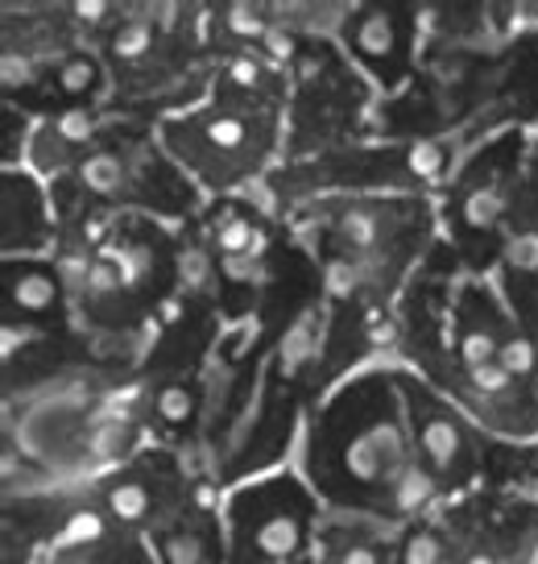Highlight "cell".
<instances>
[{
    "label": "cell",
    "mask_w": 538,
    "mask_h": 564,
    "mask_svg": "<svg viewBox=\"0 0 538 564\" xmlns=\"http://www.w3.org/2000/svg\"><path fill=\"white\" fill-rule=\"evenodd\" d=\"M220 25H224V34H232L237 42H261V37L270 34V21L261 18V9H253V4H228Z\"/></svg>",
    "instance_id": "obj_25"
},
{
    "label": "cell",
    "mask_w": 538,
    "mask_h": 564,
    "mask_svg": "<svg viewBox=\"0 0 538 564\" xmlns=\"http://www.w3.org/2000/svg\"><path fill=\"white\" fill-rule=\"evenodd\" d=\"M518 494H521V502H526V507L538 514V460L518 477Z\"/></svg>",
    "instance_id": "obj_27"
},
{
    "label": "cell",
    "mask_w": 538,
    "mask_h": 564,
    "mask_svg": "<svg viewBox=\"0 0 538 564\" xmlns=\"http://www.w3.org/2000/svg\"><path fill=\"white\" fill-rule=\"evenodd\" d=\"M315 490L336 507L389 523V502L418 469L398 378H361L315 415L307 441Z\"/></svg>",
    "instance_id": "obj_1"
},
{
    "label": "cell",
    "mask_w": 538,
    "mask_h": 564,
    "mask_svg": "<svg viewBox=\"0 0 538 564\" xmlns=\"http://www.w3.org/2000/svg\"><path fill=\"white\" fill-rule=\"evenodd\" d=\"M497 366H502L514 382L538 390V340L526 333V328H514V324H509V333H505V340H502V352H497Z\"/></svg>",
    "instance_id": "obj_18"
},
{
    "label": "cell",
    "mask_w": 538,
    "mask_h": 564,
    "mask_svg": "<svg viewBox=\"0 0 538 564\" xmlns=\"http://www.w3.org/2000/svg\"><path fill=\"white\" fill-rule=\"evenodd\" d=\"M0 212H4V249H37L51 232L46 220V199L30 175H4L0 192Z\"/></svg>",
    "instance_id": "obj_10"
},
{
    "label": "cell",
    "mask_w": 538,
    "mask_h": 564,
    "mask_svg": "<svg viewBox=\"0 0 538 564\" xmlns=\"http://www.w3.org/2000/svg\"><path fill=\"white\" fill-rule=\"evenodd\" d=\"M398 390L402 403H406L410 436H415L418 465L435 477L439 494L464 490L481 469V444H476V432L464 420V411L448 399H439L418 378H398Z\"/></svg>",
    "instance_id": "obj_3"
},
{
    "label": "cell",
    "mask_w": 538,
    "mask_h": 564,
    "mask_svg": "<svg viewBox=\"0 0 538 564\" xmlns=\"http://www.w3.org/2000/svg\"><path fill=\"white\" fill-rule=\"evenodd\" d=\"M460 564H505V556H502V552H497V547L476 544V547H469V552L460 556Z\"/></svg>",
    "instance_id": "obj_28"
},
{
    "label": "cell",
    "mask_w": 538,
    "mask_h": 564,
    "mask_svg": "<svg viewBox=\"0 0 538 564\" xmlns=\"http://www.w3.org/2000/svg\"><path fill=\"white\" fill-rule=\"evenodd\" d=\"M34 63L25 58L21 51H4L0 58V79H4V91H18V88H30L34 84Z\"/></svg>",
    "instance_id": "obj_26"
},
{
    "label": "cell",
    "mask_w": 538,
    "mask_h": 564,
    "mask_svg": "<svg viewBox=\"0 0 538 564\" xmlns=\"http://www.w3.org/2000/svg\"><path fill=\"white\" fill-rule=\"evenodd\" d=\"M4 303L25 319L58 316V307H63L58 270L42 262H9L4 265Z\"/></svg>",
    "instance_id": "obj_11"
},
{
    "label": "cell",
    "mask_w": 538,
    "mask_h": 564,
    "mask_svg": "<svg viewBox=\"0 0 538 564\" xmlns=\"http://www.w3.org/2000/svg\"><path fill=\"white\" fill-rule=\"evenodd\" d=\"M178 274H183V286H187V291L204 295V291H211V282H216V262L208 258V249L183 246L178 249Z\"/></svg>",
    "instance_id": "obj_23"
},
{
    "label": "cell",
    "mask_w": 538,
    "mask_h": 564,
    "mask_svg": "<svg viewBox=\"0 0 538 564\" xmlns=\"http://www.w3.org/2000/svg\"><path fill=\"white\" fill-rule=\"evenodd\" d=\"M96 138V117L87 112H67V117H54L34 133V166L37 171H63V166H79L84 150Z\"/></svg>",
    "instance_id": "obj_12"
},
{
    "label": "cell",
    "mask_w": 538,
    "mask_h": 564,
    "mask_svg": "<svg viewBox=\"0 0 538 564\" xmlns=\"http://www.w3.org/2000/svg\"><path fill=\"white\" fill-rule=\"evenodd\" d=\"M394 564H460V556H455L448 531L418 519V523L402 528L398 544H394Z\"/></svg>",
    "instance_id": "obj_15"
},
{
    "label": "cell",
    "mask_w": 538,
    "mask_h": 564,
    "mask_svg": "<svg viewBox=\"0 0 538 564\" xmlns=\"http://www.w3.org/2000/svg\"><path fill=\"white\" fill-rule=\"evenodd\" d=\"M509 333L502 307L485 286H464V295L455 303V361L460 370H476L497 361L502 340Z\"/></svg>",
    "instance_id": "obj_8"
},
{
    "label": "cell",
    "mask_w": 538,
    "mask_h": 564,
    "mask_svg": "<svg viewBox=\"0 0 538 564\" xmlns=\"http://www.w3.org/2000/svg\"><path fill=\"white\" fill-rule=\"evenodd\" d=\"M58 564H105V561H100V547H96V552H63Z\"/></svg>",
    "instance_id": "obj_30"
},
{
    "label": "cell",
    "mask_w": 538,
    "mask_h": 564,
    "mask_svg": "<svg viewBox=\"0 0 538 564\" xmlns=\"http://www.w3.org/2000/svg\"><path fill=\"white\" fill-rule=\"evenodd\" d=\"M452 141H415L406 150V171H410V178H443L452 171Z\"/></svg>",
    "instance_id": "obj_22"
},
{
    "label": "cell",
    "mask_w": 538,
    "mask_h": 564,
    "mask_svg": "<svg viewBox=\"0 0 538 564\" xmlns=\"http://www.w3.org/2000/svg\"><path fill=\"white\" fill-rule=\"evenodd\" d=\"M75 13H79V21H87V25H100L105 13H112V9H108V4H75Z\"/></svg>",
    "instance_id": "obj_29"
},
{
    "label": "cell",
    "mask_w": 538,
    "mask_h": 564,
    "mask_svg": "<svg viewBox=\"0 0 538 564\" xmlns=\"http://www.w3.org/2000/svg\"><path fill=\"white\" fill-rule=\"evenodd\" d=\"M154 415L166 427H191L199 415V390L191 382H166L154 394Z\"/></svg>",
    "instance_id": "obj_20"
},
{
    "label": "cell",
    "mask_w": 538,
    "mask_h": 564,
    "mask_svg": "<svg viewBox=\"0 0 538 564\" xmlns=\"http://www.w3.org/2000/svg\"><path fill=\"white\" fill-rule=\"evenodd\" d=\"M174 154L187 159L195 171H204L216 183H232L237 175L253 171L270 150V117L253 108H208L195 112L183 124L166 129Z\"/></svg>",
    "instance_id": "obj_4"
},
{
    "label": "cell",
    "mask_w": 538,
    "mask_h": 564,
    "mask_svg": "<svg viewBox=\"0 0 538 564\" xmlns=\"http://www.w3.org/2000/svg\"><path fill=\"white\" fill-rule=\"evenodd\" d=\"M166 477H157L154 469H121L100 481V507L117 523V531H141L157 528V519H166Z\"/></svg>",
    "instance_id": "obj_7"
},
{
    "label": "cell",
    "mask_w": 538,
    "mask_h": 564,
    "mask_svg": "<svg viewBox=\"0 0 538 564\" xmlns=\"http://www.w3.org/2000/svg\"><path fill=\"white\" fill-rule=\"evenodd\" d=\"M162 564H211V531L199 519H174L154 535Z\"/></svg>",
    "instance_id": "obj_14"
},
{
    "label": "cell",
    "mask_w": 538,
    "mask_h": 564,
    "mask_svg": "<svg viewBox=\"0 0 538 564\" xmlns=\"http://www.w3.org/2000/svg\"><path fill=\"white\" fill-rule=\"evenodd\" d=\"M150 51H154V25L141 18L121 21L117 34L108 37V54H112L117 63H141Z\"/></svg>",
    "instance_id": "obj_21"
},
{
    "label": "cell",
    "mask_w": 538,
    "mask_h": 564,
    "mask_svg": "<svg viewBox=\"0 0 538 564\" xmlns=\"http://www.w3.org/2000/svg\"><path fill=\"white\" fill-rule=\"evenodd\" d=\"M224 564H298L319 535V502L295 474H274L232 490L224 502Z\"/></svg>",
    "instance_id": "obj_2"
},
{
    "label": "cell",
    "mask_w": 538,
    "mask_h": 564,
    "mask_svg": "<svg viewBox=\"0 0 538 564\" xmlns=\"http://www.w3.org/2000/svg\"><path fill=\"white\" fill-rule=\"evenodd\" d=\"M455 387H460L472 415L485 420L488 427H497L505 436H535L538 432V390L514 382L497 361L476 366V370H460Z\"/></svg>",
    "instance_id": "obj_5"
},
{
    "label": "cell",
    "mask_w": 538,
    "mask_h": 564,
    "mask_svg": "<svg viewBox=\"0 0 538 564\" xmlns=\"http://www.w3.org/2000/svg\"><path fill=\"white\" fill-rule=\"evenodd\" d=\"M505 265H509V274H521V279H535L538 274V229L535 225H526L509 237V246H505Z\"/></svg>",
    "instance_id": "obj_24"
},
{
    "label": "cell",
    "mask_w": 538,
    "mask_h": 564,
    "mask_svg": "<svg viewBox=\"0 0 538 564\" xmlns=\"http://www.w3.org/2000/svg\"><path fill=\"white\" fill-rule=\"evenodd\" d=\"M298 564H311V561H298Z\"/></svg>",
    "instance_id": "obj_31"
},
{
    "label": "cell",
    "mask_w": 538,
    "mask_h": 564,
    "mask_svg": "<svg viewBox=\"0 0 538 564\" xmlns=\"http://www.w3.org/2000/svg\"><path fill=\"white\" fill-rule=\"evenodd\" d=\"M208 237H211V249H216L224 262L257 258V246H261L257 220H253V212L241 208V204H220V208L211 212Z\"/></svg>",
    "instance_id": "obj_13"
},
{
    "label": "cell",
    "mask_w": 538,
    "mask_h": 564,
    "mask_svg": "<svg viewBox=\"0 0 538 564\" xmlns=\"http://www.w3.org/2000/svg\"><path fill=\"white\" fill-rule=\"evenodd\" d=\"M319 561L315 564H394V544L369 519H331L319 523Z\"/></svg>",
    "instance_id": "obj_9"
},
{
    "label": "cell",
    "mask_w": 538,
    "mask_h": 564,
    "mask_svg": "<svg viewBox=\"0 0 538 564\" xmlns=\"http://www.w3.org/2000/svg\"><path fill=\"white\" fill-rule=\"evenodd\" d=\"M319 328H323V316L307 307L303 316H295V324L282 333L278 340V370L282 378H298L315 366V352H319Z\"/></svg>",
    "instance_id": "obj_16"
},
{
    "label": "cell",
    "mask_w": 538,
    "mask_h": 564,
    "mask_svg": "<svg viewBox=\"0 0 538 564\" xmlns=\"http://www.w3.org/2000/svg\"><path fill=\"white\" fill-rule=\"evenodd\" d=\"M505 204H509V195H505V175H488L485 183H476L472 192H464L460 220H464V229H472V232H493L497 225H502Z\"/></svg>",
    "instance_id": "obj_17"
},
{
    "label": "cell",
    "mask_w": 538,
    "mask_h": 564,
    "mask_svg": "<svg viewBox=\"0 0 538 564\" xmlns=\"http://www.w3.org/2000/svg\"><path fill=\"white\" fill-rule=\"evenodd\" d=\"M348 51L356 54L385 88H394L406 67V25L394 9H356L344 25Z\"/></svg>",
    "instance_id": "obj_6"
},
{
    "label": "cell",
    "mask_w": 538,
    "mask_h": 564,
    "mask_svg": "<svg viewBox=\"0 0 538 564\" xmlns=\"http://www.w3.org/2000/svg\"><path fill=\"white\" fill-rule=\"evenodd\" d=\"M54 88L67 100H91L100 91V63L91 54H70L54 70Z\"/></svg>",
    "instance_id": "obj_19"
}]
</instances>
